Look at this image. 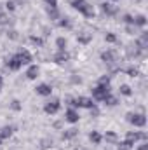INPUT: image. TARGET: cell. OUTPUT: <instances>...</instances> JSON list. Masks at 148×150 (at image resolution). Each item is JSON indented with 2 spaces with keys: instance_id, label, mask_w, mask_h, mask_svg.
<instances>
[{
  "instance_id": "obj_1",
  "label": "cell",
  "mask_w": 148,
  "mask_h": 150,
  "mask_svg": "<svg viewBox=\"0 0 148 150\" xmlns=\"http://www.w3.org/2000/svg\"><path fill=\"white\" fill-rule=\"evenodd\" d=\"M125 120L136 127H145L147 126V117L145 113H134V112H129L125 115Z\"/></svg>"
},
{
  "instance_id": "obj_2",
  "label": "cell",
  "mask_w": 148,
  "mask_h": 150,
  "mask_svg": "<svg viewBox=\"0 0 148 150\" xmlns=\"http://www.w3.org/2000/svg\"><path fill=\"white\" fill-rule=\"evenodd\" d=\"M92 91V98L96 100V101H103L108 94H110V86H105V84H98L94 89H91Z\"/></svg>"
},
{
  "instance_id": "obj_3",
  "label": "cell",
  "mask_w": 148,
  "mask_h": 150,
  "mask_svg": "<svg viewBox=\"0 0 148 150\" xmlns=\"http://www.w3.org/2000/svg\"><path fill=\"white\" fill-rule=\"evenodd\" d=\"M59 108H61V101H59L58 98H52V100H49V101L44 105V112L49 113V115L58 113V112H59Z\"/></svg>"
},
{
  "instance_id": "obj_4",
  "label": "cell",
  "mask_w": 148,
  "mask_h": 150,
  "mask_svg": "<svg viewBox=\"0 0 148 150\" xmlns=\"http://www.w3.org/2000/svg\"><path fill=\"white\" fill-rule=\"evenodd\" d=\"M73 107H78V108H92V107H96V103L91 100V98H87V96H78V98H75V103Z\"/></svg>"
},
{
  "instance_id": "obj_5",
  "label": "cell",
  "mask_w": 148,
  "mask_h": 150,
  "mask_svg": "<svg viewBox=\"0 0 148 150\" xmlns=\"http://www.w3.org/2000/svg\"><path fill=\"white\" fill-rule=\"evenodd\" d=\"M125 140L127 142H131V143H136V142H147L148 136L147 133H143V131H129L127 134H125Z\"/></svg>"
},
{
  "instance_id": "obj_6",
  "label": "cell",
  "mask_w": 148,
  "mask_h": 150,
  "mask_svg": "<svg viewBox=\"0 0 148 150\" xmlns=\"http://www.w3.org/2000/svg\"><path fill=\"white\" fill-rule=\"evenodd\" d=\"M5 67H7L9 70H12V72H18L23 65H21V61H19V58H18V54H14V56H11V58L5 61Z\"/></svg>"
},
{
  "instance_id": "obj_7",
  "label": "cell",
  "mask_w": 148,
  "mask_h": 150,
  "mask_svg": "<svg viewBox=\"0 0 148 150\" xmlns=\"http://www.w3.org/2000/svg\"><path fill=\"white\" fill-rule=\"evenodd\" d=\"M101 61L106 63L108 67H113L115 61H117V56H115L113 51H105V52H101Z\"/></svg>"
},
{
  "instance_id": "obj_8",
  "label": "cell",
  "mask_w": 148,
  "mask_h": 150,
  "mask_svg": "<svg viewBox=\"0 0 148 150\" xmlns=\"http://www.w3.org/2000/svg\"><path fill=\"white\" fill-rule=\"evenodd\" d=\"M78 119H80V115H78V112L75 110L73 107H70V108L66 110V113H65V120L70 122V124H77Z\"/></svg>"
},
{
  "instance_id": "obj_9",
  "label": "cell",
  "mask_w": 148,
  "mask_h": 150,
  "mask_svg": "<svg viewBox=\"0 0 148 150\" xmlns=\"http://www.w3.org/2000/svg\"><path fill=\"white\" fill-rule=\"evenodd\" d=\"M14 131H16L14 126H5V127H2V129H0V145H2L5 140H9V138L12 136Z\"/></svg>"
},
{
  "instance_id": "obj_10",
  "label": "cell",
  "mask_w": 148,
  "mask_h": 150,
  "mask_svg": "<svg viewBox=\"0 0 148 150\" xmlns=\"http://www.w3.org/2000/svg\"><path fill=\"white\" fill-rule=\"evenodd\" d=\"M99 9H101L106 16H117V12H118V9H117L113 4H110V2H103V4L99 5Z\"/></svg>"
},
{
  "instance_id": "obj_11",
  "label": "cell",
  "mask_w": 148,
  "mask_h": 150,
  "mask_svg": "<svg viewBox=\"0 0 148 150\" xmlns=\"http://www.w3.org/2000/svg\"><path fill=\"white\" fill-rule=\"evenodd\" d=\"M147 47H148V33H147V32H143L140 37L136 38V49L145 51Z\"/></svg>"
},
{
  "instance_id": "obj_12",
  "label": "cell",
  "mask_w": 148,
  "mask_h": 150,
  "mask_svg": "<svg viewBox=\"0 0 148 150\" xmlns=\"http://www.w3.org/2000/svg\"><path fill=\"white\" fill-rule=\"evenodd\" d=\"M35 93L40 94V96H51L52 94V87L49 84H38L37 87H35Z\"/></svg>"
},
{
  "instance_id": "obj_13",
  "label": "cell",
  "mask_w": 148,
  "mask_h": 150,
  "mask_svg": "<svg viewBox=\"0 0 148 150\" xmlns=\"http://www.w3.org/2000/svg\"><path fill=\"white\" fill-rule=\"evenodd\" d=\"M18 54V58H19V61H21V65L25 67V65H32V54L28 52V51H19V52H16Z\"/></svg>"
},
{
  "instance_id": "obj_14",
  "label": "cell",
  "mask_w": 148,
  "mask_h": 150,
  "mask_svg": "<svg viewBox=\"0 0 148 150\" xmlns=\"http://www.w3.org/2000/svg\"><path fill=\"white\" fill-rule=\"evenodd\" d=\"M68 59H70V54H68L66 51H58V52L54 54V61H56V63H59V65L66 63Z\"/></svg>"
},
{
  "instance_id": "obj_15",
  "label": "cell",
  "mask_w": 148,
  "mask_h": 150,
  "mask_svg": "<svg viewBox=\"0 0 148 150\" xmlns=\"http://www.w3.org/2000/svg\"><path fill=\"white\" fill-rule=\"evenodd\" d=\"M40 74V68H38L37 65H28V70H26V79H30V80H35Z\"/></svg>"
},
{
  "instance_id": "obj_16",
  "label": "cell",
  "mask_w": 148,
  "mask_h": 150,
  "mask_svg": "<svg viewBox=\"0 0 148 150\" xmlns=\"http://www.w3.org/2000/svg\"><path fill=\"white\" fill-rule=\"evenodd\" d=\"M70 2H72V7L77 9L78 12H82V11L89 5V2H87V0H70Z\"/></svg>"
},
{
  "instance_id": "obj_17",
  "label": "cell",
  "mask_w": 148,
  "mask_h": 150,
  "mask_svg": "<svg viewBox=\"0 0 148 150\" xmlns=\"http://www.w3.org/2000/svg\"><path fill=\"white\" fill-rule=\"evenodd\" d=\"M103 138L106 140V143H111V145H117V142H118V136L115 131H106V134Z\"/></svg>"
},
{
  "instance_id": "obj_18",
  "label": "cell",
  "mask_w": 148,
  "mask_h": 150,
  "mask_svg": "<svg viewBox=\"0 0 148 150\" xmlns=\"http://www.w3.org/2000/svg\"><path fill=\"white\" fill-rule=\"evenodd\" d=\"M89 140H91V143H92V145H99V143L103 142V136H101L98 131H92V133L89 134Z\"/></svg>"
},
{
  "instance_id": "obj_19",
  "label": "cell",
  "mask_w": 148,
  "mask_h": 150,
  "mask_svg": "<svg viewBox=\"0 0 148 150\" xmlns=\"http://www.w3.org/2000/svg\"><path fill=\"white\" fill-rule=\"evenodd\" d=\"M77 134H78V129L72 127V129H66V131H65V133L61 134V138H63V140H73Z\"/></svg>"
},
{
  "instance_id": "obj_20",
  "label": "cell",
  "mask_w": 148,
  "mask_h": 150,
  "mask_svg": "<svg viewBox=\"0 0 148 150\" xmlns=\"http://www.w3.org/2000/svg\"><path fill=\"white\" fill-rule=\"evenodd\" d=\"M145 25H147V18H145L143 14L134 16V26H136V28H143Z\"/></svg>"
},
{
  "instance_id": "obj_21",
  "label": "cell",
  "mask_w": 148,
  "mask_h": 150,
  "mask_svg": "<svg viewBox=\"0 0 148 150\" xmlns=\"http://www.w3.org/2000/svg\"><path fill=\"white\" fill-rule=\"evenodd\" d=\"M132 147H134V143H131V142H127V140L117 142V149L118 150H132Z\"/></svg>"
},
{
  "instance_id": "obj_22",
  "label": "cell",
  "mask_w": 148,
  "mask_h": 150,
  "mask_svg": "<svg viewBox=\"0 0 148 150\" xmlns=\"http://www.w3.org/2000/svg\"><path fill=\"white\" fill-rule=\"evenodd\" d=\"M77 40H78L80 44H84V45H85V44H89V42L92 40V35H91V33H78Z\"/></svg>"
},
{
  "instance_id": "obj_23",
  "label": "cell",
  "mask_w": 148,
  "mask_h": 150,
  "mask_svg": "<svg viewBox=\"0 0 148 150\" xmlns=\"http://www.w3.org/2000/svg\"><path fill=\"white\" fill-rule=\"evenodd\" d=\"M47 14H49V18H51L52 21H56V19L61 18V12L58 11V7H54V9H47Z\"/></svg>"
},
{
  "instance_id": "obj_24",
  "label": "cell",
  "mask_w": 148,
  "mask_h": 150,
  "mask_svg": "<svg viewBox=\"0 0 148 150\" xmlns=\"http://www.w3.org/2000/svg\"><path fill=\"white\" fill-rule=\"evenodd\" d=\"M82 14H84L85 18H94V16H96V11H94V7L89 4V5H87L84 11H82Z\"/></svg>"
},
{
  "instance_id": "obj_25",
  "label": "cell",
  "mask_w": 148,
  "mask_h": 150,
  "mask_svg": "<svg viewBox=\"0 0 148 150\" xmlns=\"http://www.w3.org/2000/svg\"><path fill=\"white\" fill-rule=\"evenodd\" d=\"M56 45H58V51H66V38L58 37L56 38Z\"/></svg>"
},
{
  "instance_id": "obj_26",
  "label": "cell",
  "mask_w": 148,
  "mask_h": 150,
  "mask_svg": "<svg viewBox=\"0 0 148 150\" xmlns=\"http://www.w3.org/2000/svg\"><path fill=\"white\" fill-rule=\"evenodd\" d=\"M30 42L35 45V47H44V38H40V37H35V35H30Z\"/></svg>"
},
{
  "instance_id": "obj_27",
  "label": "cell",
  "mask_w": 148,
  "mask_h": 150,
  "mask_svg": "<svg viewBox=\"0 0 148 150\" xmlns=\"http://www.w3.org/2000/svg\"><path fill=\"white\" fill-rule=\"evenodd\" d=\"M58 25H59L61 28H66V30H70V28H72V21H70L68 18H59Z\"/></svg>"
},
{
  "instance_id": "obj_28",
  "label": "cell",
  "mask_w": 148,
  "mask_h": 150,
  "mask_svg": "<svg viewBox=\"0 0 148 150\" xmlns=\"http://www.w3.org/2000/svg\"><path fill=\"white\" fill-rule=\"evenodd\" d=\"M120 94H122V96H131V94H132V89H131V86H127V84H122V86H120Z\"/></svg>"
},
{
  "instance_id": "obj_29",
  "label": "cell",
  "mask_w": 148,
  "mask_h": 150,
  "mask_svg": "<svg viewBox=\"0 0 148 150\" xmlns=\"http://www.w3.org/2000/svg\"><path fill=\"white\" fill-rule=\"evenodd\" d=\"M103 101H105V103H106L108 107H115V105L118 103V100H117L115 96H111V94H108V96H106V98H105Z\"/></svg>"
},
{
  "instance_id": "obj_30",
  "label": "cell",
  "mask_w": 148,
  "mask_h": 150,
  "mask_svg": "<svg viewBox=\"0 0 148 150\" xmlns=\"http://www.w3.org/2000/svg\"><path fill=\"white\" fill-rule=\"evenodd\" d=\"M124 72L129 75V77H138V75H140V70H138L136 67H129V68H125Z\"/></svg>"
},
{
  "instance_id": "obj_31",
  "label": "cell",
  "mask_w": 148,
  "mask_h": 150,
  "mask_svg": "<svg viewBox=\"0 0 148 150\" xmlns=\"http://www.w3.org/2000/svg\"><path fill=\"white\" fill-rule=\"evenodd\" d=\"M11 108H12L14 112H19V110L23 108V107H21V101H19V100H12V101H11Z\"/></svg>"
},
{
  "instance_id": "obj_32",
  "label": "cell",
  "mask_w": 148,
  "mask_h": 150,
  "mask_svg": "<svg viewBox=\"0 0 148 150\" xmlns=\"http://www.w3.org/2000/svg\"><path fill=\"white\" fill-rule=\"evenodd\" d=\"M5 9H7L9 12H12V11L16 9V2H14V0H7V2H5Z\"/></svg>"
},
{
  "instance_id": "obj_33",
  "label": "cell",
  "mask_w": 148,
  "mask_h": 150,
  "mask_svg": "<svg viewBox=\"0 0 148 150\" xmlns=\"http://www.w3.org/2000/svg\"><path fill=\"white\" fill-rule=\"evenodd\" d=\"M122 21H124L125 25H134V16H131V14H125V16L122 18Z\"/></svg>"
},
{
  "instance_id": "obj_34",
  "label": "cell",
  "mask_w": 148,
  "mask_h": 150,
  "mask_svg": "<svg viewBox=\"0 0 148 150\" xmlns=\"http://www.w3.org/2000/svg\"><path fill=\"white\" fill-rule=\"evenodd\" d=\"M105 40H106V42H110V44H115V42H117V37H115V33L108 32V33L105 35Z\"/></svg>"
},
{
  "instance_id": "obj_35",
  "label": "cell",
  "mask_w": 148,
  "mask_h": 150,
  "mask_svg": "<svg viewBox=\"0 0 148 150\" xmlns=\"http://www.w3.org/2000/svg\"><path fill=\"white\" fill-rule=\"evenodd\" d=\"M98 84H105V86H110V77H108V75H103V77H99Z\"/></svg>"
},
{
  "instance_id": "obj_36",
  "label": "cell",
  "mask_w": 148,
  "mask_h": 150,
  "mask_svg": "<svg viewBox=\"0 0 148 150\" xmlns=\"http://www.w3.org/2000/svg\"><path fill=\"white\" fill-rule=\"evenodd\" d=\"M52 147V140H42L40 142V149H49Z\"/></svg>"
},
{
  "instance_id": "obj_37",
  "label": "cell",
  "mask_w": 148,
  "mask_h": 150,
  "mask_svg": "<svg viewBox=\"0 0 148 150\" xmlns=\"http://www.w3.org/2000/svg\"><path fill=\"white\" fill-rule=\"evenodd\" d=\"M7 37L11 38V40H18L19 35H18V32H16V30H9V32H7Z\"/></svg>"
},
{
  "instance_id": "obj_38",
  "label": "cell",
  "mask_w": 148,
  "mask_h": 150,
  "mask_svg": "<svg viewBox=\"0 0 148 150\" xmlns=\"http://www.w3.org/2000/svg\"><path fill=\"white\" fill-rule=\"evenodd\" d=\"M44 2H45L47 9H54V7H58V0H44Z\"/></svg>"
},
{
  "instance_id": "obj_39",
  "label": "cell",
  "mask_w": 148,
  "mask_h": 150,
  "mask_svg": "<svg viewBox=\"0 0 148 150\" xmlns=\"http://www.w3.org/2000/svg\"><path fill=\"white\" fill-rule=\"evenodd\" d=\"M125 32H127L129 35H134V33H136V26H134V25H127V26H125Z\"/></svg>"
},
{
  "instance_id": "obj_40",
  "label": "cell",
  "mask_w": 148,
  "mask_h": 150,
  "mask_svg": "<svg viewBox=\"0 0 148 150\" xmlns=\"http://www.w3.org/2000/svg\"><path fill=\"white\" fill-rule=\"evenodd\" d=\"M9 19H7V14L4 12V11H0V25H5Z\"/></svg>"
},
{
  "instance_id": "obj_41",
  "label": "cell",
  "mask_w": 148,
  "mask_h": 150,
  "mask_svg": "<svg viewBox=\"0 0 148 150\" xmlns=\"http://www.w3.org/2000/svg\"><path fill=\"white\" fill-rule=\"evenodd\" d=\"M138 150H148V143H147V142H143V145H140Z\"/></svg>"
},
{
  "instance_id": "obj_42",
  "label": "cell",
  "mask_w": 148,
  "mask_h": 150,
  "mask_svg": "<svg viewBox=\"0 0 148 150\" xmlns=\"http://www.w3.org/2000/svg\"><path fill=\"white\" fill-rule=\"evenodd\" d=\"M72 82H73V84H80L82 79H80V77H72Z\"/></svg>"
},
{
  "instance_id": "obj_43",
  "label": "cell",
  "mask_w": 148,
  "mask_h": 150,
  "mask_svg": "<svg viewBox=\"0 0 148 150\" xmlns=\"http://www.w3.org/2000/svg\"><path fill=\"white\" fill-rule=\"evenodd\" d=\"M16 2V5H21V4H25V0H14Z\"/></svg>"
},
{
  "instance_id": "obj_44",
  "label": "cell",
  "mask_w": 148,
  "mask_h": 150,
  "mask_svg": "<svg viewBox=\"0 0 148 150\" xmlns=\"http://www.w3.org/2000/svg\"><path fill=\"white\" fill-rule=\"evenodd\" d=\"M2 86H4V79H2V75H0V91H2Z\"/></svg>"
},
{
  "instance_id": "obj_45",
  "label": "cell",
  "mask_w": 148,
  "mask_h": 150,
  "mask_svg": "<svg viewBox=\"0 0 148 150\" xmlns=\"http://www.w3.org/2000/svg\"><path fill=\"white\" fill-rule=\"evenodd\" d=\"M0 11H2V4H0Z\"/></svg>"
},
{
  "instance_id": "obj_46",
  "label": "cell",
  "mask_w": 148,
  "mask_h": 150,
  "mask_svg": "<svg viewBox=\"0 0 148 150\" xmlns=\"http://www.w3.org/2000/svg\"><path fill=\"white\" fill-rule=\"evenodd\" d=\"M110 2H117V0H110Z\"/></svg>"
}]
</instances>
